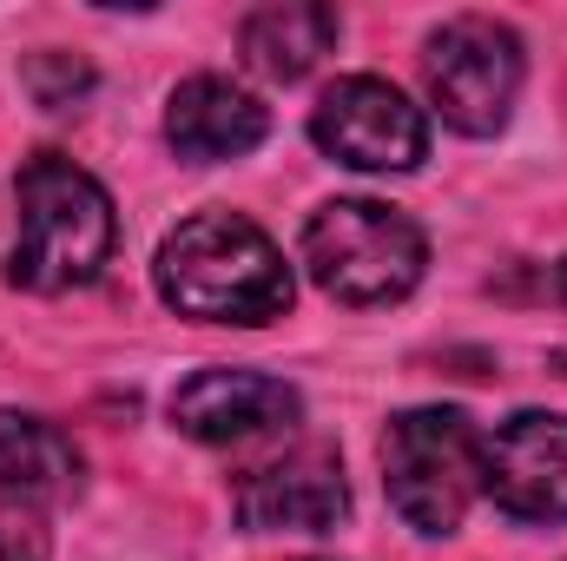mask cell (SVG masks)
I'll return each mask as SVG.
<instances>
[{
  "label": "cell",
  "instance_id": "1",
  "mask_svg": "<svg viewBox=\"0 0 567 561\" xmlns=\"http://www.w3.org/2000/svg\"><path fill=\"white\" fill-rule=\"evenodd\" d=\"M158 297L198 324H271L290 310L284 252L238 212H198L158 245Z\"/></svg>",
  "mask_w": 567,
  "mask_h": 561
},
{
  "label": "cell",
  "instance_id": "2",
  "mask_svg": "<svg viewBox=\"0 0 567 561\" xmlns=\"http://www.w3.org/2000/svg\"><path fill=\"white\" fill-rule=\"evenodd\" d=\"M20 225H13V265L7 278L20 290H80L106 272L113 258V198L93 172H80L60 152H33L13 185Z\"/></svg>",
  "mask_w": 567,
  "mask_h": 561
},
{
  "label": "cell",
  "instance_id": "3",
  "mask_svg": "<svg viewBox=\"0 0 567 561\" xmlns=\"http://www.w3.org/2000/svg\"><path fill=\"white\" fill-rule=\"evenodd\" d=\"M303 265L337 304H396L423 284V225L383 198H330L303 225Z\"/></svg>",
  "mask_w": 567,
  "mask_h": 561
},
{
  "label": "cell",
  "instance_id": "4",
  "mask_svg": "<svg viewBox=\"0 0 567 561\" xmlns=\"http://www.w3.org/2000/svg\"><path fill=\"white\" fill-rule=\"evenodd\" d=\"M383 489L416 536H455L482 496V436L462 410H403L383 429Z\"/></svg>",
  "mask_w": 567,
  "mask_h": 561
},
{
  "label": "cell",
  "instance_id": "5",
  "mask_svg": "<svg viewBox=\"0 0 567 561\" xmlns=\"http://www.w3.org/2000/svg\"><path fill=\"white\" fill-rule=\"evenodd\" d=\"M423 86H429V106L455 133H468V140L502 133L508 113H515V93H522V40H515V27H502L488 13L442 20L423 47Z\"/></svg>",
  "mask_w": 567,
  "mask_h": 561
},
{
  "label": "cell",
  "instance_id": "6",
  "mask_svg": "<svg viewBox=\"0 0 567 561\" xmlns=\"http://www.w3.org/2000/svg\"><path fill=\"white\" fill-rule=\"evenodd\" d=\"M310 140L350 172H416L429 159V120L390 80L350 73V80L323 86V100L310 113Z\"/></svg>",
  "mask_w": 567,
  "mask_h": 561
},
{
  "label": "cell",
  "instance_id": "7",
  "mask_svg": "<svg viewBox=\"0 0 567 561\" xmlns=\"http://www.w3.org/2000/svg\"><path fill=\"white\" fill-rule=\"evenodd\" d=\"M482 489L515 522H567V417L522 410L482 436Z\"/></svg>",
  "mask_w": 567,
  "mask_h": 561
},
{
  "label": "cell",
  "instance_id": "8",
  "mask_svg": "<svg viewBox=\"0 0 567 561\" xmlns=\"http://www.w3.org/2000/svg\"><path fill=\"white\" fill-rule=\"evenodd\" d=\"M297 410H303L297 390L284 377H265V370H198L192 384L172 390V422L192 442H212V449L278 436V429L297 422Z\"/></svg>",
  "mask_w": 567,
  "mask_h": 561
},
{
  "label": "cell",
  "instance_id": "9",
  "mask_svg": "<svg viewBox=\"0 0 567 561\" xmlns=\"http://www.w3.org/2000/svg\"><path fill=\"white\" fill-rule=\"evenodd\" d=\"M350 516V482L330 449H297L238 482V522L251 536H323Z\"/></svg>",
  "mask_w": 567,
  "mask_h": 561
},
{
  "label": "cell",
  "instance_id": "10",
  "mask_svg": "<svg viewBox=\"0 0 567 561\" xmlns=\"http://www.w3.org/2000/svg\"><path fill=\"white\" fill-rule=\"evenodd\" d=\"M265 133H271L265 100L245 93V86L225 80V73H192V80L172 93V106H165V140H172L178 159H192V165L245 159V152L265 145Z\"/></svg>",
  "mask_w": 567,
  "mask_h": 561
},
{
  "label": "cell",
  "instance_id": "11",
  "mask_svg": "<svg viewBox=\"0 0 567 561\" xmlns=\"http://www.w3.org/2000/svg\"><path fill=\"white\" fill-rule=\"evenodd\" d=\"M73 489H80V449H73V436L53 429L47 417L0 410V509L40 516V509H60Z\"/></svg>",
  "mask_w": 567,
  "mask_h": 561
},
{
  "label": "cell",
  "instance_id": "12",
  "mask_svg": "<svg viewBox=\"0 0 567 561\" xmlns=\"http://www.w3.org/2000/svg\"><path fill=\"white\" fill-rule=\"evenodd\" d=\"M238 47H245V60L265 73V80H303L330 47H337V13L330 7H317V0H271V7H258L251 20H245V33H238Z\"/></svg>",
  "mask_w": 567,
  "mask_h": 561
},
{
  "label": "cell",
  "instance_id": "13",
  "mask_svg": "<svg viewBox=\"0 0 567 561\" xmlns=\"http://www.w3.org/2000/svg\"><path fill=\"white\" fill-rule=\"evenodd\" d=\"M0 561H40V542L20 536V529H7V536H0Z\"/></svg>",
  "mask_w": 567,
  "mask_h": 561
},
{
  "label": "cell",
  "instance_id": "14",
  "mask_svg": "<svg viewBox=\"0 0 567 561\" xmlns=\"http://www.w3.org/2000/svg\"><path fill=\"white\" fill-rule=\"evenodd\" d=\"M555 290H561V297H567V258H561V272H555Z\"/></svg>",
  "mask_w": 567,
  "mask_h": 561
}]
</instances>
